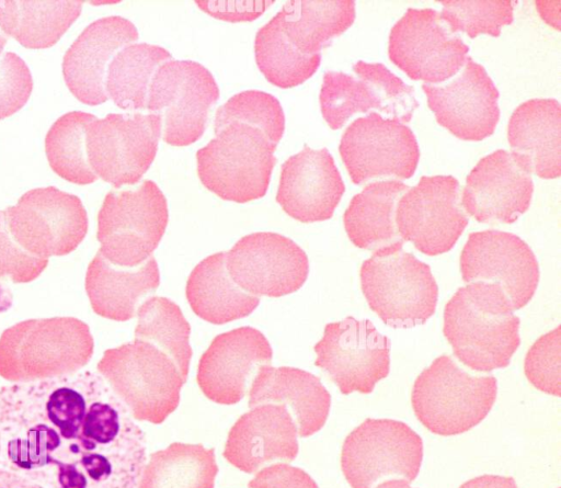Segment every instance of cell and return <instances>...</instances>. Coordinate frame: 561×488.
Segmentation results:
<instances>
[{
    "mask_svg": "<svg viewBox=\"0 0 561 488\" xmlns=\"http://www.w3.org/2000/svg\"><path fill=\"white\" fill-rule=\"evenodd\" d=\"M89 326L73 317L30 319L0 337V375L14 383L76 373L93 354Z\"/></svg>",
    "mask_w": 561,
    "mask_h": 488,
    "instance_id": "cell-3",
    "label": "cell"
},
{
    "mask_svg": "<svg viewBox=\"0 0 561 488\" xmlns=\"http://www.w3.org/2000/svg\"><path fill=\"white\" fill-rule=\"evenodd\" d=\"M319 99L322 116L332 129L341 128L355 113L379 111L371 84L341 71L324 72Z\"/></svg>",
    "mask_w": 561,
    "mask_h": 488,
    "instance_id": "cell-37",
    "label": "cell"
},
{
    "mask_svg": "<svg viewBox=\"0 0 561 488\" xmlns=\"http://www.w3.org/2000/svg\"><path fill=\"white\" fill-rule=\"evenodd\" d=\"M33 79L25 61L8 52L0 58V120L18 112L27 102Z\"/></svg>",
    "mask_w": 561,
    "mask_h": 488,
    "instance_id": "cell-42",
    "label": "cell"
},
{
    "mask_svg": "<svg viewBox=\"0 0 561 488\" xmlns=\"http://www.w3.org/2000/svg\"><path fill=\"white\" fill-rule=\"evenodd\" d=\"M146 436L91 371L0 388V468L45 488H137Z\"/></svg>",
    "mask_w": 561,
    "mask_h": 488,
    "instance_id": "cell-1",
    "label": "cell"
},
{
    "mask_svg": "<svg viewBox=\"0 0 561 488\" xmlns=\"http://www.w3.org/2000/svg\"><path fill=\"white\" fill-rule=\"evenodd\" d=\"M283 30L302 54H319L355 20L353 0H291L283 5Z\"/></svg>",
    "mask_w": 561,
    "mask_h": 488,
    "instance_id": "cell-31",
    "label": "cell"
},
{
    "mask_svg": "<svg viewBox=\"0 0 561 488\" xmlns=\"http://www.w3.org/2000/svg\"><path fill=\"white\" fill-rule=\"evenodd\" d=\"M459 488H517L513 477L482 475L462 484Z\"/></svg>",
    "mask_w": 561,
    "mask_h": 488,
    "instance_id": "cell-45",
    "label": "cell"
},
{
    "mask_svg": "<svg viewBox=\"0 0 561 488\" xmlns=\"http://www.w3.org/2000/svg\"><path fill=\"white\" fill-rule=\"evenodd\" d=\"M561 328L541 336L526 354L524 371L528 381L539 390L560 396Z\"/></svg>",
    "mask_w": 561,
    "mask_h": 488,
    "instance_id": "cell-41",
    "label": "cell"
},
{
    "mask_svg": "<svg viewBox=\"0 0 561 488\" xmlns=\"http://www.w3.org/2000/svg\"><path fill=\"white\" fill-rule=\"evenodd\" d=\"M186 298L199 318L215 325L244 318L260 304L257 296L231 279L226 252L211 254L194 268L186 283Z\"/></svg>",
    "mask_w": 561,
    "mask_h": 488,
    "instance_id": "cell-29",
    "label": "cell"
},
{
    "mask_svg": "<svg viewBox=\"0 0 561 488\" xmlns=\"http://www.w3.org/2000/svg\"><path fill=\"white\" fill-rule=\"evenodd\" d=\"M396 223L402 239L422 253L449 251L469 223L459 181L453 175H423L401 196Z\"/></svg>",
    "mask_w": 561,
    "mask_h": 488,
    "instance_id": "cell-16",
    "label": "cell"
},
{
    "mask_svg": "<svg viewBox=\"0 0 561 488\" xmlns=\"http://www.w3.org/2000/svg\"><path fill=\"white\" fill-rule=\"evenodd\" d=\"M0 488H45L19 474L0 468Z\"/></svg>",
    "mask_w": 561,
    "mask_h": 488,
    "instance_id": "cell-46",
    "label": "cell"
},
{
    "mask_svg": "<svg viewBox=\"0 0 561 488\" xmlns=\"http://www.w3.org/2000/svg\"><path fill=\"white\" fill-rule=\"evenodd\" d=\"M459 75L445 84L423 83L427 105L439 125L463 140H482L500 120L499 90L483 66L467 57Z\"/></svg>",
    "mask_w": 561,
    "mask_h": 488,
    "instance_id": "cell-19",
    "label": "cell"
},
{
    "mask_svg": "<svg viewBox=\"0 0 561 488\" xmlns=\"http://www.w3.org/2000/svg\"><path fill=\"white\" fill-rule=\"evenodd\" d=\"M533 191L530 171L512 152L497 149L467 175L461 205L479 223L512 224L528 209Z\"/></svg>",
    "mask_w": 561,
    "mask_h": 488,
    "instance_id": "cell-20",
    "label": "cell"
},
{
    "mask_svg": "<svg viewBox=\"0 0 561 488\" xmlns=\"http://www.w3.org/2000/svg\"><path fill=\"white\" fill-rule=\"evenodd\" d=\"M137 315L135 339L167 353L187 377L192 358L191 327L180 307L165 297H150L139 306Z\"/></svg>",
    "mask_w": 561,
    "mask_h": 488,
    "instance_id": "cell-35",
    "label": "cell"
},
{
    "mask_svg": "<svg viewBox=\"0 0 561 488\" xmlns=\"http://www.w3.org/2000/svg\"><path fill=\"white\" fill-rule=\"evenodd\" d=\"M443 332L455 356L478 372L506 367L520 344L519 318L495 283L459 287L445 306Z\"/></svg>",
    "mask_w": 561,
    "mask_h": 488,
    "instance_id": "cell-2",
    "label": "cell"
},
{
    "mask_svg": "<svg viewBox=\"0 0 561 488\" xmlns=\"http://www.w3.org/2000/svg\"><path fill=\"white\" fill-rule=\"evenodd\" d=\"M507 139L512 154L542 179L561 174V106L556 99H530L511 115Z\"/></svg>",
    "mask_w": 561,
    "mask_h": 488,
    "instance_id": "cell-26",
    "label": "cell"
},
{
    "mask_svg": "<svg viewBox=\"0 0 561 488\" xmlns=\"http://www.w3.org/2000/svg\"><path fill=\"white\" fill-rule=\"evenodd\" d=\"M340 155L354 184L374 179L411 178L419 163L420 149L410 127L376 112L357 117L345 129Z\"/></svg>",
    "mask_w": 561,
    "mask_h": 488,
    "instance_id": "cell-15",
    "label": "cell"
},
{
    "mask_svg": "<svg viewBox=\"0 0 561 488\" xmlns=\"http://www.w3.org/2000/svg\"><path fill=\"white\" fill-rule=\"evenodd\" d=\"M171 58V54L161 46L146 43L125 46L108 65L105 78L107 97L121 109H146L151 79L157 69Z\"/></svg>",
    "mask_w": 561,
    "mask_h": 488,
    "instance_id": "cell-33",
    "label": "cell"
},
{
    "mask_svg": "<svg viewBox=\"0 0 561 488\" xmlns=\"http://www.w3.org/2000/svg\"><path fill=\"white\" fill-rule=\"evenodd\" d=\"M4 211L13 239L42 259L70 253L88 231V214L81 200L55 186L30 190Z\"/></svg>",
    "mask_w": 561,
    "mask_h": 488,
    "instance_id": "cell-11",
    "label": "cell"
},
{
    "mask_svg": "<svg viewBox=\"0 0 561 488\" xmlns=\"http://www.w3.org/2000/svg\"><path fill=\"white\" fill-rule=\"evenodd\" d=\"M469 46L434 9L408 8L389 34L390 60L412 80L443 82L457 73Z\"/></svg>",
    "mask_w": 561,
    "mask_h": 488,
    "instance_id": "cell-14",
    "label": "cell"
},
{
    "mask_svg": "<svg viewBox=\"0 0 561 488\" xmlns=\"http://www.w3.org/2000/svg\"><path fill=\"white\" fill-rule=\"evenodd\" d=\"M168 219L167 198L153 181L111 191L98 215L99 252L114 265L139 266L158 247Z\"/></svg>",
    "mask_w": 561,
    "mask_h": 488,
    "instance_id": "cell-8",
    "label": "cell"
},
{
    "mask_svg": "<svg viewBox=\"0 0 561 488\" xmlns=\"http://www.w3.org/2000/svg\"><path fill=\"white\" fill-rule=\"evenodd\" d=\"M360 285L370 309L390 327L423 325L435 313L438 286L430 265L402 248L380 250L365 260Z\"/></svg>",
    "mask_w": 561,
    "mask_h": 488,
    "instance_id": "cell-7",
    "label": "cell"
},
{
    "mask_svg": "<svg viewBox=\"0 0 561 488\" xmlns=\"http://www.w3.org/2000/svg\"><path fill=\"white\" fill-rule=\"evenodd\" d=\"M272 348L257 329L237 328L217 336L201 356L197 383L217 404L233 405L245 395L259 368L271 365Z\"/></svg>",
    "mask_w": 561,
    "mask_h": 488,
    "instance_id": "cell-21",
    "label": "cell"
},
{
    "mask_svg": "<svg viewBox=\"0 0 561 488\" xmlns=\"http://www.w3.org/2000/svg\"><path fill=\"white\" fill-rule=\"evenodd\" d=\"M460 272L466 283L500 285L514 310L528 304L539 282V265L530 247L518 236L495 229L469 235L460 254Z\"/></svg>",
    "mask_w": 561,
    "mask_h": 488,
    "instance_id": "cell-18",
    "label": "cell"
},
{
    "mask_svg": "<svg viewBox=\"0 0 561 488\" xmlns=\"http://www.w3.org/2000/svg\"><path fill=\"white\" fill-rule=\"evenodd\" d=\"M219 99L213 75L193 60H169L154 72L146 109L161 121L163 140L186 146L202 137L208 113Z\"/></svg>",
    "mask_w": 561,
    "mask_h": 488,
    "instance_id": "cell-10",
    "label": "cell"
},
{
    "mask_svg": "<svg viewBox=\"0 0 561 488\" xmlns=\"http://www.w3.org/2000/svg\"><path fill=\"white\" fill-rule=\"evenodd\" d=\"M409 189L397 180L377 181L354 195L343 217L350 240L373 252L402 248L405 241L397 227L396 211Z\"/></svg>",
    "mask_w": 561,
    "mask_h": 488,
    "instance_id": "cell-28",
    "label": "cell"
},
{
    "mask_svg": "<svg viewBox=\"0 0 561 488\" xmlns=\"http://www.w3.org/2000/svg\"><path fill=\"white\" fill-rule=\"evenodd\" d=\"M439 18L453 33L462 31L470 38L479 34L499 36L503 25L514 20L517 1L512 0H440Z\"/></svg>",
    "mask_w": 561,
    "mask_h": 488,
    "instance_id": "cell-38",
    "label": "cell"
},
{
    "mask_svg": "<svg viewBox=\"0 0 561 488\" xmlns=\"http://www.w3.org/2000/svg\"><path fill=\"white\" fill-rule=\"evenodd\" d=\"M93 114L72 111L61 115L45 137V151L50 168L60 178L80 185L98 177L88 162L85 130Z\"/></svg>",
    "mask_w": 561,
    "mask_h": 488,
    "instance_id": "cell-36",
    "label": "cell"
},
{
    "mask_svg": "<svg viewBox=\"0 0 561 488\" xmlns=\"http://www.w3.org/2000/svg\"><path fill=\"white\" fill-rule=\"evenodd\" d=\"M137 38L136 26L123 16H105L90 23L64 56L62 73L70 92L88 105L104 103L108 99L105 78L110 63Z\"/></svg>",
    "mask_w": 561,
    "mask_h": 488,
    "instance_id": "cell-22",
    "label": "cell"
},
{
    "mask_svg": "<svg viewBox=\"0 0 561 488\" xmlns=\"http://www.w3.org/2000/svg\"><path fill=\"white\" fill-rule=\"evenodd\" d=\"M80 0H1L0 29L27 48L55 45L77 20Z\"/></svg>",
    "mask_w": 561,
    "mask_h": 488,
    "instance_id": "cell-30",
    "label": "cell"
},
{
    "mask_svg": "<svg viewBox=\"0 0 561 488\" xmlns=\"http://www.w3.org/2000/svg\"><path fill=\"white\" fill-rule=\"evenodd\" d=\"M248 488H319L317 483L304 469L285 463L262 468L248 483Z\"/></svg>",
    "mask_w": 561,
    "mask_h": 488,
    "instance_id": "cell-44",
    "label": "cell"
},
{
    "mask_svg": "<svg viewBox=\"0 0 561 488\" xmlns=\"http://www.w3.org/2000/svg\"><path fill=\"white\" fill-rule=\"evenodd\" d=\"M160 284L157 261L150 257L135 268H122L108 262L99 251L85 274V291L93 311L104 318L131 319L144 297Z\"/></svg>",
    "mask_w": 561,
    "mask_h": 488,
    "instance_id": "cell-27",
    "label": "cell"
},
{
    "mask_svg": "<svg viewBox=\"0 0 561 488\" xmlns=\"http://www.w3.org/2000/svg\"><path fill=\"white\" fill-rule=\"evenodd\" d=\"M344 191V182L329 150L305 145L282 164L276 202L299 222H322L332 217Z\"/></svg>",
    "mask_w": 561,
    "mask_h": 488,
    "instance_id": "cell-23",
    "label": "cell"
},
{
    "mask_svg": "<svg viewBox=\"0 0 561 488\" xmlns=\"http://www.w3.org/2000/svg\"><path fill=\"white\" fill-rule=\"evenodd\" d=\"M161 136L156 114L110 113L87 126L88 162L95 173L115 188L137 183L152 163Z\"/></svg>",
    "mask_w": 561,
    "mask_h": 488,
    "instance_id": "cell-12",
    "label": "cell"
},
{
    "mask_svg": "<svg viewBox=\"0 0 561 488\" xmlns=\"http://www.w3.org/2000/svg\"><path fill=\"white\" fill-rule=\"evenodd\" d=\"M283 405L294 419L298 435L308 438L325 423L331 396L319 377L304 370L263 365L249 387L250 408L264 405Z\"/></svg>",
    "mask_w": 561,
    "mask_h": 488,
    "instance_id": "cell-25",
    "label": "cell"
},
{
    "mask_svg": "<svg viewBox=\"0 0 561 488\" xmlns=\"http://www.w3.org/2000/svg\"><path fill=\"white\" fill-rule=\"evenodd\" d=\"M217 473L214 449L175 442L150 454L137 488H214Z\"/></svg>",
    "mask_w": 561,
    "mask_h": 488,
    "instance_id": "cell-32",
    "label": "cell"
},
{
    "mask_svg": "<svg viewBox=\"0 0 561 488\" xmlns=\"http://www.w3.org/2000/svg\"><path fill=\"white\" fill-rule=\"evenodd\" d=\"M297 425L283 405L264 404L242 415L231 427L224 457L241 472L253 474L298 454Z\"/></svg>",
    "mask_w": 561,
    "mask_h": 488,
    "instance_id": "cell-24",
    "label": "cell"
},
{
    "mask_svg": "<svg viewBox=\"0 0 561 488\" xmlns=\"http://www.w3.org/2000/svg\"><path fill=\"white\" fill-rule=\"evenodd\" d=\"M353 70L374 88L380 113L401 123L411 121L414 110L419 106L412 86L407 84L381 63L357 60L353 65Z\"/></svg>",
    "mask_w": 561,
    "mask_h": 488,
    "instance_id": "cell-40",
    "label": "cell"
},
{
    "mask_svg": "<svg viewBox=\"0 0 561 488\" xmlns=\"http://www.w3.org/2000/svg\"><path fill=\"white\" fill-rule=\"evenodd\" d=\"M493 375L474 376L440 355L415 379L411 396L419 421L438 435H456L479 424L496 399Z\"/></svg>",
    "mask_w": 561,
    "mask_h": 488,
    "instance_id": "cell-6",
    "label": "cell"
},
{
    "mask_svg": "<svg viewBox=\"0 0 561 488\" xmlns=\"http://www.w3.org/2000/svg\"><path fill=\"white\" fill-rule=\"evenodd\" d=\"M254 54L256 65L267 81L283 89L305 82L321 63V53L305 55L288 41L280 12L257 31Z\"/></svg>",
    "mask_w": 561,
    "mask_h": 488,
    "instance_id": "cell-34",
    "label": "cell"
},
{
    "mask_svg": "<svg viewBox=\"0 0 561 488\" xmlns=\"http://www.w3.org/2000/svg\"><path fill=\"white\" fill-rule=\"evenodd\" d=\"M98 371L135 419L154 424L176 409L187 378L167 353L138 339L106 350Z\"/></svg>",
    "mask_w": 561,
    "mask_h": 488,
    "instance_id": "cell-5",
    "label": "cell"
},
{
    "mask_svg": "<svg viewBox=\"0 0 561 488\" xmlns=\"http://www.w3.org/2000/svg\"><path fill=\"white\" fill-rule=\"evenodd\" d=\"M375 488H411L404 479H390L378 484Z\"/></svg>",
    "mask_w": 561,
    "mask_h": 488,
    "instance_id": "cell-47",
    "label": "cell"
},
{
    "mask_svg": "<svg viewBox=\"0 0 561 488\" xmlns=\"http://www.w3.org/2000/svg\"><path fill=\"white\" fill-rule=\"evenodd\" d=\"M229 120L257 126L277 144L285 129V114L279 101L259 90L239 92L217 110L215 122Z\"/></svg>",
    "mask_w": 561,
    "mask_h": 488,
    "instance_id": "cell-39",
    "label": "cell"
},
{
    "mask_svg": "<svg viewBox=\"0 0 561 488\" xmlns=\"http://www.w3.org/2000/svg\"><path fill=\"white\" fill-rule=\"evenodd\" d=\"M7 41H8L7 35L0 29V54L3 50V47H4L5 43H7Z\"/></svg>",
    "mask_w": 561,
    "mask_h": 488,
    "instance_id": "cell-48",
    "label": "cell"
},
{
    "mask_svg": "<svg viewBox=\"0 0 561 488\" xmlns=\"http://www.w3.org/2000/svg\"><path fill=\"white\" fill-rule=\"evenodd\" d=\"M423 459V441L407 423L366 419L345 439L341 467L352 488H375L393 478L413 481Z\"/></svg>",
    "mask_w": 561,
    "mask_h": 488,
    "instance_id": "cell-9",
    "label": "cell"
},
{
    "mask_svg": "<svg viewBox=\"0 0 561 488\" xmlns=\"http://www.w3.org/2000/svg\"><path fill=\"white\" fill-rule=\"evenodd\" d=\"M226 265L233 282L254 296L291 294L304 285L309 273L306 252L275 232L242 237L226 252Z\"/></svg>",
    "mask_w": 561,
    "mask_h": 488,
    "instance_id": "cell-17",
    "label": "cell"
},
{
    "mask_svg": "<svg viewBox=\"0 0 561 488\" xmlns=\"http://www.w3.org/2000/svg\"><path fill=\"white\" fill-rule=\"evenodd\" d=\"M47 264L48 259L35 257L19 246L9 230L5 211H0V279L10 276L14 283H28Z\"/></svg>",
    "mask_w": 561,
    "mask_h": 488,
    "instance_id": "cell-43",
    "label": "cell"
},
{
    "mask_svg": "<svg viewBox=\"0 0 561 488\" xmlns=\"http://www.w3.org/2000/svg\"><path fill=\"white\" fill-rule=\"evenodd\" d=\"M215 137L197 150V172L206 189L226 201L263 197L276 163L275 143L262 128L237 120L215 122Z\"/></svg>",
    "mask_w": 561,
    "mask_h": 488,
    "instance_id": "cell-4",
    "label": "cell"
},
{
    "mask_svg": "<svg viewBox=\"0 0 561 488\" xmlns=\"http://www.w3.org/2000/svg\"><path fill=\"white\" fill-rule=\"evenodd\" d=\"M391 341L377 331L370 320L348 316L328 324L322 339L314 345L321 367L343 395L369 394L390 371Z\"/></svg>",
    "mask_w": 561,
    "mask_h": 488,
    "instance_id": "cell-13",
    "label": "cell"
}]
</instances>
